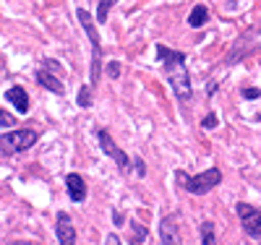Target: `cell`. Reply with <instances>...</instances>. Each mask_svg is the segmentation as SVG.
I'll return each instance as SVG.
<instances>
[{"label": "cell", "mask_w": 261, "mask_h": 245, "mask_svg": "<svg viewBox=\"0 0 261 245\" xmlns=\"http://www.w3.org/2000/svg\"><path fill=\"white\" fill-rule=\"evenodd\" d=\"M178 216L175 214H170V216H165L162 219V225H160V242L162 245H175V242H180V235H178Z\"/></svg>", "instance_id": "30bf717a"}, {"label": "cell", "mask_w": 261, "mask_h": 245, "mask_svg": "<svg viewBox=\"0 0 261 245\" xmlns=\"http://www.w3.org/2000/svg\"><path fill=\"white\" fill-rule=\"evenodd\" d=\"M235 211H238V216H241L243 232H246L251 240L261 242V211H258L256 206L246 204V201H238V204H235Z\"/></svg>", "instance_id": "5b68a950"}, {"label": "cell", "mask_w": 261, "mask_h": 245, "mask_svg": "<svg viewBox=\"0 0 261 245\" xmlns=\"http://www.w3.org/2000/svg\"><path fill=\"white\" fill-rule=\"evenodd\" d=\"M154 50H157V58L165 65V78L170 81L175 97L180 102H188L193 97V89H191V76L186 71V55L178 52V50H170L167 44H157Z\"/></svg>", "instance_id": "6da1fadb"}, {"label": "cell", "mask_w": 261, "mask_h": 245, "mask_svg": "<svg viewBox=\"0 0 261 245\" xmlns=\"http://www.w3.org/2000/svg\"><path fill=\"white\" fill-rule=\"evenodd\" d=\"M113 222H115V225L120 227V225H123V222H125V216H123V214H118V211H113Z\"/></svg>", "instance_id": "7402d4cb"}, {"label": "cell", "mask_w": 261, "mask_h": 245, "mask_svg": "<svg viewBox=\"0 0 261 245\" xmlns=\"http://www.w3.org/2000/svg\"><path fill=\"white\" fill-rule=\"evenodd\" d=\"M76 104L79 107H92V84H86V86H81L79 89V97H76Z\"/></svg>", "instance_id": "4fadbf2b"}, {"label": "cell", "mask_w": 261, "mask_h": 245, "mask_svg": "<svg viewBox=\"0 0 261 245\" xmlns=\"http://www.w3.org/2000/svg\"><path fill=\"white\" fill-rule=\"evenodd\" d=\"M97 141H99V146H102V151L107 154V157H110L123 172H128L130 170V162H134V159H130L128 157V154L113 141V136H110V133H107L105 128H97Z\"/></svg>", "instance_id": "8992f818"}, {"label": "cell", "mask_w": 261, "mask_h": 245, "mask_svg": "<svg viewBox=\"0 0 261 245\" xmlns=\"http://www.w3.org/2000/svg\"><path fill=\"white\" fill-rule=\"evenodd\" d=\"M65 188H68V198L73 204H81L86 198V180L79 172H68V175H65Z\"/></svg>", "instance_id": "9c48e42d"}, {"label": "cell", "mask_w": 261, "mask_h": 245, "mask_svg": "<svg viewBox=\"0 0 261 245\" xmlns=\"http://www.w3.org/2000/svg\"><path fill=\"white\" fill-rule=\"evenodd\" d=\"M115 3H118V0H99V8H97V21H99V24L107 21V13H110V8Z\"/></svg>", "instance_id": "9a60e30c"}, {"label": "cell", "mask_w": 261, "mask_h": 245, "mask_svg": "<svg viewBox=\"0 0 261 245\" xmlns=\"http://www.w3.org/2000/svg\"><path fill=\"white\" fill-rule=\"evenodd\" d=\"M130 167H134L136 177H144V172H146V165H144L141 159H134V162H130Z\"/></svg>", "instance_id": "d6986e66"}, {"label": "cell", "mask_w": 261, "mask_h": 245, "mask_svg": "<svg viewBox=\"0 0 261 245\" xmlns=\"http://www.w3.org/2000/svg\"><path fill=\"white\" fill-rule=\"evenodd\" d=\"M206 21H209V8H206L204 3H199V6H193V8H191V13H188V26L201 29Z\"/></svg>", "instance_id": "7c38bea8"}, {"label": "cell", "mask_w": 261, "mask_h": 245, "mask_svg": "<svg viewBox=\"0 0 261 245\" xmlns=\"http://www.w3.org/2000/svg\"><path fill=\"white\" fill-rule=\"evenodd\" d=\"M34 81H37L39 86H45L47 92L58 94V97H63V94H65V84L58 78V73H55V71H45V68H39V71L34 73Z\"/></svg>", "instance_id": "ba28073f"}, {"label": "cell", "mask_w": 261, "mask_h": 245, "mask_svg": "<svg viewBox=\"0 0 261 245\" xmlns=\"http://www.w3.org/2000/svg\"><path fill=\"white\" fill-rule=\"evenodd\" d=\"M105 71H107V76H110V78H120V71H123V68H120V63H118V60H113Z\"/></svg>", "instance_id": "ac0fdd59"}, {"label": "cell", "mask_w": 261, "mask_h": 245, "mask_svg": "<svg viewBox=\"0 0 261 245\" xmlns=\"http://www.w3.org/2000/svg\"><path fill=\"white\" fill-rule=\"evenodd\" d=\"M241 94H243V99H261V92H258V89H253V86L251 89H243Z\"/></svg>", "instance_id": "ffe728a7"}, {"label": "cell", "mask_w": 261, "mask_h": 245, "mask_svg": "<svg viewBox=\"0 0 261 245\" xmlns=\"http://www.w3.org/2000/svg\"><path fill=\"white\" fill-rule=\"evenodd\" d=\"M201 125H204V128H217V115H206Z\"/></svg>", "instance_id": "44dd1931"}, {"label": "cell", "mask_w": 261, "mask_h": 245, "mask_svg": "<svg viewBox=\"0 0 261 245\" xmlns=\"http://www.w3.org/2000/svg\"><path fill=\"white\" fill-rule=\"evenodd\" d=\"M6 99L16 107V113L18 115H24V113H29V94H27V89L24 86H8V92H6Z\"/></svg>", "instance_id": "8fae6325"}, {"label": "cell", "mask_w": 261, "mask_h": 245, "mask_svg": "<svg viewBox=\"0 0 261 245\" xmlns=\"http://www.w3.org/2000/svg\"><path fill=\"white\" fill-rule=\"evenodd\" d=\"M37 141H39V133L34 128H16V130L0 136V154L13 157V154H21V151L32 149Z\"/></svg>", "instance_id": "277c9868"}, {"label": "cell", "mask_w": 261, "mask_h": 245, "mask_svg": "<svg viewBox=\"0 0 261 245\" xmlns=\"http://www.w3.org/2000/svg\"><path fill=\"white\" fill-rule=\"evenodd\" d=\"M175 180H178V185H183L188 193L204 196V193L214 190L217 185L222 183V172L217 170V167H209V170H204V172H199V175H188V172L178 170V172H175Z\"/></svg>", "instance_id": "7a4b0ae2"}, {"label": "cell", "mask_w": 261, "mask_h": 245, "mask_svg": "<svg viewBox=\"0 0 261 245\" xmlns=\"http://www.w3.org/2000/svg\"><path fill=\"white\" fill-rule=\"evenodd\" d=\"M76 18H79V24L84 26L86 37H89V42H92V71H89V84L97 86V84H99V76H102V42H99V34H97V26H94V18L89 16V11L76 8Z\"/></svg>", "instance_id": "3957f363"}, {"label": "cell", "mask_w": 261, "mask_h": 245, "mask_svg": "<svg viewBox=\"0 0 261 245\" xmlns=\"http://www.w3.org/2000/svg\"><path fill=\"white\" fill-rule=\"evenodd\" d=\"M13 125H16V118L6 113V110H0V128H13Z\"/></svg>", "instance_id": "e0dca14e"}, {"label": "cell", "mask_w": 261, "mask_h": 245, "mask_svg": "<svg viewBox=\"0 0 261 245\" xmlns=\"http://www.w3.org/2000/svg\"><path fill=\"white\" fill-rule=\"evenodd\" d=\"M55 237L60 245H73L76 242V230L68 211H58V222H55Z\"/></svg>", "instance_id": "52a82bcc"}, {"label": "cell", "mask_w": 261, "mask_h": 245, "mask_svg": "<svg viewBox=\"0 0 261 245\" xmlns=\"http://www.w3.org/2000/svg\"><path fill=\"white\" fill-rule=\"evenodd\" d=\"M130 227H134V237H130V242H146L149 230H146L144 225H139V222L134 219V222H130Z\"/></svg>", "instance_id": "2e32d148"}, {"label": "cell", "mask_w": 261, "mask_h": 245, "mask_svg": "<svg viewBox=\"0 0 261 245\" xmlns=\"http://www.w3.org/2000/svg\"><path fill=\"white\" fill-rule=\"evenodd\" d=\"M217 237H214V225L212 222H204L201 225V245H214Z\"/></svg>", "instance_id": "5bb4252c"}]
</instances>
